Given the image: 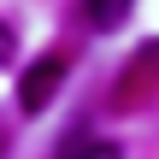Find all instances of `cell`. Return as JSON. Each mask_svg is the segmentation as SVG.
<instances>
[{"label": "cell", "instance_id": "obj_1", "mask_svg": "<svg viewBox=\"0 0 159 159\" xmlns=\"http://www.w3.org/2000/svg\"><path fill=\"white\" fill-rule=\"evenodd\" d=\"M59 83H65V59H59V53H47L41 65H30V71H24V83H18V106H24V112H41V106L59 94Z\"/></svg>", "mask_w": 159, "mask_h": 159}, {"label": "cell", "instance_id": "obj_2", "mask_svg": "<svg viewBox=\"0 0 159 159\" xmlns=\"http://www.w3.org/2000/svg\"><path fill=\"white\" fill-rule=\"evenodd\" d=\"M130 6H136V0H83V18H89L94 30H118Z\"/></svg>", "mask_w": 159, "mask_h": 159}, {"label": "cell", "instance_id": "obj_3", "mask_svg": "<svg viewBox=\"0 0 159 159\" xmlns=\"http://www.w3.org/2000/svg\"><path fill=\"white\" fill-rule=\"evenodd\" d=\"M59 159H124L118 142H94V136H77V142H65V153Z\"/></svg>", "mask_w": 159, "mask_h": 159}, {"label": "cell", "instance_id": "obj_4", "mask_svg": "<svg viewBox=\"0 0 159 159\" xmlns=\"http://www.w3.org/2000/svg\"><path fill=\"white\" fill-rule=\"evenodd\" d=\"M12 53H18V35H12V24H0V65H6Z\"/></svg>", "mask_w": 159, "mask_h": 159}]
</instances>
